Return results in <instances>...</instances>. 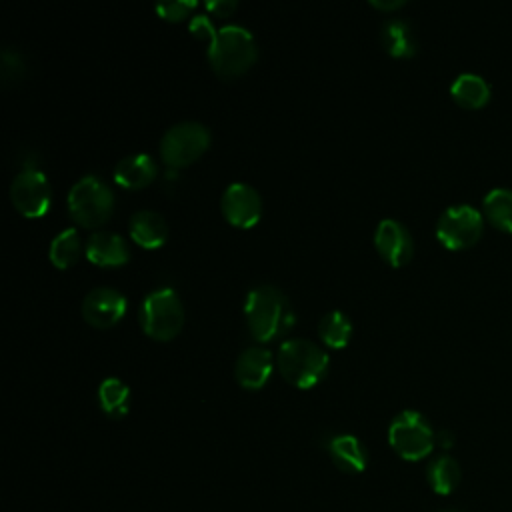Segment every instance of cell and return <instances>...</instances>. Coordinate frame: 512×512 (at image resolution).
Masks as SVG:
<instances>
[{"label":"cell","mask_w":512,"mask_h":512,"mask_svg":"<svg viewBox=\"0 0 512 512\" xmlns=\"http://www.w3.org/2000/svg\"><path fill=\"white\" fill-rule=\"evenodd\" d=\"M244 314L248 328L258 342H270L294 326V310L288 298L272 286H258L250 290Z\"/></svg>","instance_id":"6da1fadb"},{"label":"cell","mask_w":512,"mask_h":512,"mask_svg":"<svg viewBox=\"0 0 512 512\" xmlns=\"http://www.w3.org/2000/svg\"><path fill=\"white\" fill-rule=\"evenodd\" d=\"M256 44L252 34L242 26H224L218 30L214 44L208 48L212 70L220 78H236L256 62Z\"/></svg>","instance_id":"7a4b0ae2"},{"label":"cell","mask_w":512,"mask_h":512,"mask_svg":"<svg viewBox=\"0 0 512 512\" xmlns=\"http://www.w3.org/2000/svg\"><path fill=\"white\" fill-rule=\"evenodd\" d=\"M278 368L296 388L316 386L328 372V356L314 342L294 338L280 346Z\"/></svg>","instance_id":"3957f363"},{"label":"cell","mask_w":512,"mask_h":512,"mask_svg":"<svg viewBox=\"0 0 512 512\" xmlns=\"http://www.w3.org/2000/svg\"><path fill=\"white\" fill-rule=\"evenodd\" d=\"M184 324V308L172 288L150 292L140 306V326L146 336L158 342L176 338Z\"/></svg>","instance_id":"277c9868"},{"label":"cell","mask_w":512,"mask_h":512,"mask_svg":"<svg viewBox=\"0 0 512 512\" xmlns=\"http://www.w3.org/2000/svg\"><path fill=\"white\" fill-rule=\"evenodd\" d=\"M114 210V196L106 182L96 176H84L68 192V212L84 228L102 226Z\"/></svg>","instance_id":"5b68a950"},{"label":"cell","mask_w":512,"mask_h":512,"mask_svg":"<svg viewBox=\"0 0 512 512\" xmlns=\"http://www.w3.org/2000/svg\"><path fill=\"white\" fill-rule=\"evenodd\" d=\"M388 442L400 458L422 460L432 452L436 434L420 412L404 410L390 422Z\"/></svg>","instance_id":"8992f818"},{"label":"cell","mask_w":512,"mask_h":512,"mask_svg":"<svg viewBox=\"0 0 512 512\" xmlns=\"http://www.w3.org/2000/svg\"><path fill=\"white\" fill-rule=\"evenodd\" d=\"M210 146V132L198 122L172 126L160 142V156L170 168H184L196 162Z\"/></svg>","instance_id":"52a82bcc"},{"label":"cell","mask_w":512,"mask_h":512,"mask_svg":"<svg viewBox=\"0 0 512 512\" xmlns=\"http://www.w3.org/2000/svg\"><path fill=\"white\" fill-rule=\"evenodd\" d=\"M484 216L470 204L448 206L436 222V238L450 250H462L482 236Z\"/></svg>","instance_id":"ba28073f"},{"label":"cell","mask_w":512,"mask_h":512,"mask_svg":"<svg viewBox=\"0 0 512 512\" xmlns=\"http://www.w3.org/2000/svg\"><path fill=\"white\" fill-rule=\"evenodd\" d=\"M10 200L26 218H40L50 210L52 192L46 176L40 170L28 168L10 184Z\"/></svg>","instance_id":"9c48e42d"},{"label":"cell","mask_w":512,"mask_h":512,"mask_svg":"<svg viewBox=\"0 0 512 512\" xmlns=\"http://www.w3.org/2000/svg\"><path fill=\"white\" fill-rule=\"evenodd\" d=\"M222 214L236 228L256 226L262 216L260 194L244 182L230 184L222 196Z\"/></svg>","instance_id":"30bf717a"},{"label":"cell","mask_w":512,"mask_h":512,"mask_svg":"<svg viewBox=\"0 0 512 512\" xmlns=\"http://www.w3.org/2000/svg\"><path fill=\"white\" fill-rule=\"evenodd\" d=\"M126 314V298L112 288H94L82 302L84 320L100 330L116 326Z\"/></svg>","instance_id":"8fae6325"},{"label":"cell","mask_w":512,"mask_h":512,"mask_svg":"<svg viewBox=\"0 0 512 512\" xmlns=\"http://www.w3.org/2000/svg\"><path fill=\"white\" fill-rule=\"evenodd\" d=\"M374 246L378 254L394 268L408 264L414 254V242L410 232L392 218H386L378 224L374 234Z\"/></svg>","instance_id":"7c38bea8"},{"label":"cell","mask_w":512,"mask_h":512,"mask_svg":"<svg viewBox=\"0 0 512 512\" xmlns=\"http://www.w3.org/2000/svg\"><path fill=\"white\" fill-rule=\"evenodd\" d=\"M234 374L242 388L260 390L272 376V354L258 346L244 350L236 360Z\"/></svg>","instance_id":"4fadbf2b"},{"label":"cell","mask_w":512,"mask_h":512,"mask_svg":"<svg viewBox=\"0 0 512 512\" xmlns=\"http://www.w3.org/2000/svg\"><path fill=\"white\" fill-rule=\"evenodd\" d=\"M86 258L102 268L122 266L128 262L130 252L120 234L114 232H96L86 242Z\"/></svg>","instance_id":"5bb4252c"},{"label":"cell","mask_w":512,"mask_h":512,"mask_svg":"<svg viewBox=\"0 0 512 512\" xmlns=\"http://www.w3.org/2000/svg\"><path fill=\"white\" fill-rule=\"evenodd\" d=\"M156 162L148 154H132L122 158L114 168V180L122 188L140 190L156 178Z\"/></svg>","instance_id":"9a60e30c"},{"label":"cell","mask_w":512,"mask_h":512,"mask_svg":"<svg viewBox=\"0 0 512 512\" xmlns=\"http://www.w3.org/2000/svg\"><path fill=\"white\" fill-rule=\"evenodd\" d=\"M168 236V226L166 220L152 210H140L136 214H132L130 218V238L146 248V250H154L160 248L166 242Z\"/></svg>","instance_id":"2e32d148"},{"label":"cell","mask_w":512,"mask_h":512,"mask_svg":"<svg viewBox=\"0 0 512 512\" xmlns=\"http://www.w3.org/2000/svg\"><path fill=\"white\" fill-rule=\"evenodd\" d=\"M328 452L334 460V464L348 474H358L366 468L368 462V454L362 446V442L356 436L350 434H340L334 436L328 444Z\"/></svg>","instance_id":"e0dca14e"},{"label":"cell","mask_w":512,"mask_h":512,"mask_svg":"<svg viewBox=\"0 0 512 512\" xmlns=\"http://www.w3.org/2000/svg\"><path fill=\"white\" fill-rule=\"evenodd\" d=\"M452 98L464 108H482L490 100V84L474 72H462L450 86Z\"/></svg>","instance_id":"ac0fdd59"},{"label":"cell","mask_w":512,"mask_h":512,"mask_svg":"<svg viewBox=\"0 0 512 512\" xmlns=\"http://www.w3.org/2000/svg\"><path fill=\"white\" fill-rule=\"evenodd\" d=\"M380 42H382L384 50L394 58H410L418 50L416 36L404 20H388L382 26Z\"/></svg>","instance_id":"d6986e66"},{"label":"cell","mask_w":512,"mask_h":512,"mask_svg":"<svg viewBox=\"0 0 512 512\" xmlns=\"http://www.w3.org/2000/svg\"><path fill=\"white\" fill-rule=\"evenodd\" d=\"M482 208L486 218L500 230L512 232V190L510 188H492L484 200Z\"/></svg>","instance_id":"ffe728a7"},{"label":"cell","mask_w":512,"mask_h":512,"mask_svg":"<svg viewBox=\"0 0 512 512\" xmlns=\"http://www.w3.org/2000/svg\"><path fill=\"white\" fill-rule=\"evenodd\" d=\"M98 400L110 418H122L130 408V388L118 378H106L98 388Z\"/></svg>","instance_id":"44dd1931"},{"label":"cell","mask_w":512,"mask_h":512,"mask_svg":"<svg viewBox=\"0 0 512 512\" xmlns=\"http://www.w3.org/2000/svg\"><path fill=\"white\" fill-rule=\"evenodd\" d=\"M426 476H428L430 488H432L436 494L446 496V494H450V492L458 486V482H460V466H458V462H456L452 456L444 454V456H438V458H434V460L430 462Z\"/></svg>","instance_id":"7402d4cb"},{"label":"cell","mask_w":512,"mask_h":512,"mask_svg":"<svg viewBox=\"0 0 512 512\" xmlns=\"http://www.w3.org/2000/svg\"><path fill=\"white\" fill-rule=\"evenodd\" d=\"M80 252H82V246H80V238H78V232L74 228H68V230H62L50 244V250H48V256H50V262L60 268V270H66L70 266H74L80 258Z\"/></svg>","instance_id":"603a6c76"},{"label":"cell","mask_w":512,"mask_h":512,"mask_svg":"<svg viewBox=\"0 0 512 512\" xmlns=\"http://www.w3.org/2000/svg\"><path fill=\"white\" fill-rule=\"evenodd\" d=\"M318 334H320V338L326 346L338 350V348H344L350 342L352 324H350V320L344 312L332 310L320 320Z\"/></svg>","instance_id":"cb8c5ba5"},{"label":"cell","mask_w":512,"mask_h":512,"mask_svg":"<svg viewBox=\"0 0 512 512\" xmlns=\"http://www.w3.org/2000/svg\"><path fill=\"white\" fill-rule=\"evenodd\" d=\"M196 8V2L192 0H176V2H164V4H158L156 6V12L160 18L168 20V22H180L184 20L192 10Z\"/></svg>","instance_id":"d4e9b609"},{"label":"cell","mask_w":512,"mask_h":512,"mask_svg":"<svg viewBox=\"0 0 512 512\" xmlns=\"http://www.w3.org/2000/svg\"><path fill=\"white\" fill-rule=\"evenodd\" d=\"M2 78L4 82H18L22 78V72H24V64H22V58L18 52L14 50H4L2 52Z\"/></svg>","instance_id":"484cf974"},{"label":"cell","mask_w":512,"mask_h":512,"mask_svg":"<svg viewBox=\"0 0 512 512\" xmlns=\"http://www.w3.org/2000/svg\"><path fill=\"white\" fill-rule=\"evenodd\" d=\"M190 32H192L198 40L206 42L208 48L214 44V40H216V36H218V32L214 30L212 22H210L206 16H194L192 22H190Z\"/></svg>","instance_id":"4316f807"},{"label":"cell","mask_w":512,"mask_h":512,"mask_svg":"<svg viewBox=\"0 0 512 512\" xmlns=\"http://www.w3.org/2000/svg\"><path fill=\"white\" fill-rule=\"evenodd\" d=\"M208 12H212L214 16H230L236 10V2L234 0H216V2H208L206 4Z\"/></svg>","instance_id":"83f0119b"},{"label":"cell","mask_w":512,"mask_h":512,"mask_svg":"<svg viewBox=\"0 0 512 512\" xmlns=\"http://www.w3.org/2000/svg\"><path fill=\"white\" fill-rule=\"evenodd\" d=\"M374 8H378V10H384V12H390V10H396V8H402L404 6V2L402 0H394V2H378V0H374V2H370Z\"/></svg>","instance_id":"f1b7e54d"},{"label":"cell","mask_w":512,"mask_h":512,"mask_svg":"<svg viewBox=\"0 0 512 512\" xmlns=\"http://www.w3.org/2000/svg\"><path fill=\"white\" fill-rule=\"evenodd\" d=\"M436 440H438V444H440L442 448H450L452 442H454V438H452V434H450L448 430H442V432L436 436Z\"/></svg>","instance_id":"f546056e"},{"label":"cell","mask_w":512,"mask_h":512,"mask_svg":"<svg viewBox=\"0 0 512 512\" xmlns=\"http://www.w3.org/2000/svg\"><path fill=\"white\" fill-rule=\"evenodd\" d=\"M438 512H456V510H438Z\"/></svg>","instance_id":"4dcf8cb0"}]
</instances>
